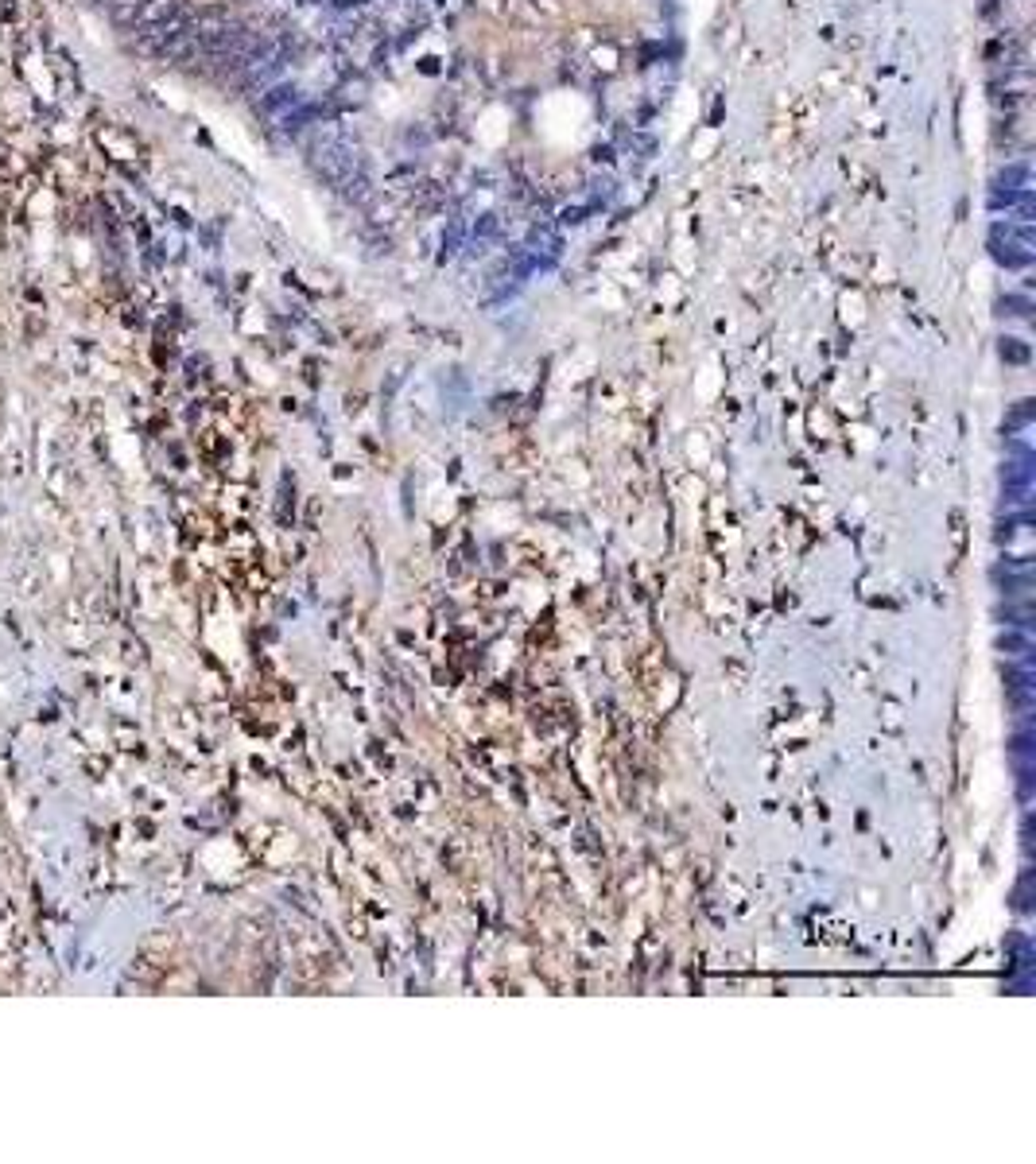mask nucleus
Wrapping results in <instances>:
<instances>
[{"instance_id":"6e6552de","label":"nucleus","mask_w":1036,"mask_h":1164,"mask_svg":"<svg viewBox=\"0 0 1036 1164\" xmlns=\"http://www.w3.org/2000/svg\"><path fill=\"white\" fill-rule=\"evenodd\" d=\"M1029 311H1032V299H1029V295H1005V299H998V315L1025 319Z\"/></svg>"},{"instance_id":"1a4fd4ad","label":"nucleus","mask_w":1036,"mask_h":1164,"mask_svg":"<svg viewBox=\"0 0 1036 1164\" xmlns=\"http://www.w3.org/2000/svg\"><path fill=\"white\" fill-rule=\"evenodd\" d=\"M498 233H501V218L489 210L474 222V237H470V241H489V237H498Z\"/></svg>"},{"instance_id":"f257e3e1","label":"nucleus","mask_w":1036,"mask_h":1164,"mask_svg":"<svg viewBox=\"0 0 1036 1164\" xmlns=\"http://www.w3.org/2000/svg\"><path fill=\"white\" fill-rule=\"evenodd\" d=\"M307 168L315 171V179H322L331 191L353 199L365 191V156L342 132H319L307 144Z\"/></svg>"},{"instance_id":"20e7f679","label":"nucleus","mask_w":1036,"mask_h":1164,"mask_svg":"<svg viewBox=\"0 0 1036 1164\" xmlns=\"http://www.w3.org/2000/svg\"><path fill=\"white\" fill-rule=\"evenodd\" d=\"M1029 179H1032V168L1025 159H1014L1005 168H998V175L990 179V191H1025Z\"/></svg>"},{"instance_id":"7ed1b4c3","label":"nucleus","mask_w":1036,"mask_h":1164,"mask_svg":"<svg viewBox=\"0 0 1036 1164\" xmlns=\"http://www.w3.org/2000/svg\"><path fill=\"white\" fill-rule=\"evenodd\" d=\"M299 102H303L299 86H292V82H272V86H265L261 113H268V116H284V113H288V109H295Z\"/></svg>"},{"instance_id":"f03ea898","label":"nucleus","mask_w":1036,"mask_h":1164,"mask_svg":"<svg viewBox=\"0 0 1036 1164\" xmlns=\"http://www.w3.org/2000/svg\"><path fill=\"white\" fill-rule=\"evenodd\" d=\"M986 245H990V256L998 260L1002 268H1025L1032 260V226H1025V222H994Z\"/></svg>"},{"instance_id":"423d86ee","label":"nucleus","mask_w":1036,"mask_h":1164,"mask_svg":"<svg viewBox=\"0 0 1036 1164\" xmlns=\"http://www.w3.org/2000/svg\"><path fill=\"white\" fill-rule=\"evenodd\" d=\"M614 195H618V183L609 179V175H602V179H591V210H598V206H609V202H614Z\"/></svg>"},{"instance_id":"f8f14e48","label":"nucleus","mask_w":1036,"mask_h":1164,"mask_svg":"<svg viewBox=\"0 0 1036 1164\" xmlns=\"http://www.w3.org/2000/svg\"><path fill=\"white\" fill-rule=\"evenodd\" d=\"M586 213H591V206H567V210H563V218H559V222H563V226H582V222H586Z\"/></svg>"},{"instance_id":"0eeeda50","label":"nucleus","mask_w":1036,"mask_h":1164,"mask_svg":"<svg viewBox=\"0 0 1036 1164\" xmlns=\"http://www.w3.org/2000/svg\"><path fill=\"white\" fill-rule=\"evenodd\" d=\"M998 353H1002V362H1009V365H1025L1029 362V346L1021 338H1002Z\"/></svg>"},{"instance_id":"39448f33","label":"nucleus","mask_w":1036,"mask_h":1164,"mask_svg":"<svg viewBox=\"0 0 1036 1164\" xmlns=\"http://www.w3.org/2000/svg\"><path fill=\"white\" fill-rule=\"evenodd\" d=\"M528 253H539V256H559V249H563V237H559V229L555 226H548V222H536L532 229H528V245H525Z\"/></svg>"},{"instance_id":"9d476101","label":"nucleus","mask_w":1036,"mask_h":1164,"mask_svg":"<svg viewBox=\"0 0 1036 1164\" xmlns=\"http://www.w3.org/2000/svg\"><path fill=\"white\" fill-rule=\"evenodd\" d=\"M458 241H462V222H451V226H446V233H443V256H455Z\"/></svg>"},{"instance_id":"9b49d317","label":"nucleus","mask_w":1036,"mask_h":1164,"mask_svg":"<svg viewBox=\"0 0 1036 1164\" xmlns=\"http://www.w3.org/2000/svg\"><path fill=\"white\" fill-rule=\"evenodd\" d=\"M1036 416V408H1032V400H1017V408H1014V416H1009V431L1014 427H1025L1029 419Z\"/></svg>"}]
</instances>
